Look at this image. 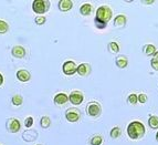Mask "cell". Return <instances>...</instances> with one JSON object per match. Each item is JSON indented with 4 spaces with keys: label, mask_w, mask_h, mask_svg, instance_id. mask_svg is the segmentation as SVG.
Returning a JSON list of instances; mask_svg holds the SVG:
<instances>
[{
    "label": "cell",
    "mask_w": 158,
    "mask_h": 145,
    "mask_svg": "<svg viewBox=\"0 0 158 145\" xmlns=\"http://www.w3.org/2000/svg\"><path fill=\"white\" fill-rule=\"evenodd\" d=\"M148 124L152 129H158V117L157 116H150L148 119Z\"/></svg>",
    "instance_id": "20"
},
{
    "label": "cell",
    "mask_w": 158,
    "mask_h": 145,
    "mask_svg": "<svg viewBox=\"0 0 158 145\" xmlns=\"http://www.w3.org/2000/svg\"><path fill=\"white\" fill-rule=\"evenodd\" d=\"M87 111V114L91 116H98L101 114V105L98 104V103H95V102H92L89 104V106H87L86 109Z\"/></svg>",
    "instance_id": "5"
},
{
    "label": "cell",
    "mask_w": 158,
    "mask_h": 145,
    "mask_svg": "<svg viewBox=\"0 0 158 145\" xmlns=\"http://www.w3.org/2000/svg\"><path fill=\"white\" fill-rule=\"evenodd\" d=\"M38 145H41V144H38Z\"/></svg>",
    "instance_id": "35"
},
{
    "label": "cell",
    "mask_w": 158,
    "mask_h": 145,
    "mask_svg": "<svg viewBox=\"0 0 158 145\" xmlns=\"http://www.w3.org/2000/svg\"><path fill=\"white\" fill-rule=\"evenodd\" d=\"M17 79L21 82H28L31 79V74H30L29 71H27L24 69H21V70H19L17 72Z\"/></svg>",
    "instance_id": "9"
},
{
    "label": "cell",
    "mask_w": 158,
    "mask_h": 145,
    "mask_svg": "<svg viewBox=\"0 0 158 145\" xmlns=\"http://www.w3.org/2000/svg\"><path fill=\"white\" fill-rule=\"evenodd\" d=\"M9 30V24L3 20H0V34L7 33Z\"/></svg>",
    "instance_id": "21"
},
{
    "label": "cell",
    "mask_w": 158,
    "mask_h": 145,
    "mask_svg": "<svg viewBox=\"0 0 158 145\" xmlns=\"http://www.w3.org/2000/svg\"><path fill=\"white\" fill-rule=\"evenodd\" d=\"M11 53H12V56L15 58L21 59L26 56V50H24V48H22L21 45H16V47L12 48Z\"/></svg>",
    "instance_id": "11"
},
{
    "label": "cell",
    "mask_w": 158,
    "mask_h": 145,
    "mask_svg": "<svg viewBox=\"0 0 158 145\" xmlns=\"http://www.w3.org/2000/svg\"><path fill=\"white\" fill-rule=\"evenodd\" d=\"M50 8L49 0H34L32 2V10L38 15H43Z\"/></svg>",
    "instance_id": "3"
},
{
    "label": "cell",
    "mask_w": 158,
    "mask_h": 145,
    "mask_svg": "<svg viewBox=\"0 0 158 145\" xmlns=\"http://www.w3.org/2000/svg\"><path fill=\"white\" fill-rule=\"evenodd\" d=\"M126 23V17L124 16V15H119V16H117L115 18V20H114V24L115 26H124V24Z\"/></svg>",
    "instance_id": "17"
},
{
    "label": "cell",
    "mask_w": 158,
    "mask_h": 145,
    "mask_svg": "<svg viewBox=\"0 0 158 145\" xmlns=\"http://www.w3.org/2000/svg\"><path fill=\"white\" fill-rule=\"evenodd\" d=\"M154 60H157L158 61V51H156L155 52V54H154Z\"/></svg>",
    "instance_id": "33"
},
{
    "label": "cell",
    "mask_w": 158,
    "mask_h": 145,
    "mask_svg": "<svg viewBox=\"0 0 158 145\" xmlns=\"http://www.w3.org/2000/svg\"><path fill=\"white\" fill-rule=\"evenodd\" d=\"M34 21H35V23H37L38 26H41V24H43L45 21H47V18H45L44 16H39L34 19Z\"/></svg>",
    "instance_id": "25"
},
{
    "label": "cell",
    "mask_w": 158,
    "mask_h": 145,
    "mask_svg": "<svg viewBox=\"0 0 158 145\" xmlns=\"http://www.w3.org/2000/svg\"><path fill=\"white\" fill-rule=\"evenodd\" d=\"M102 142H103V139L100 135H95V136L92 137V140H91V144L92 145H101Z\"/></svg>",
    "instance_id": "23"
},
{
    "label": "cell",
    "mask_w": 158,
    "mask_h": 145,
    "mask_svg": "<svg viewBox=\"0 0 158 145\" xmlns=\"http://www.w3.org/2000/svg\"><path fill=\"white\" fill-rule=\"evenodd\" d=\"M69 100L71 101L72 104L79 105V104H81V103L83 102V100H84V96H83V94H82L81 92H79V91H74V92H72L71 94H70V96H69Z\"/></svg>",
    "instance_id": "7"
},
{
    "label": "cell",
    "mask_w": 158,
    "mask_h": 145,
    "mask_svg": "<svg viewBox=\"0 0 158 145\" xmlns=\"http://www.w3.org/2000/svg\"><path fill=\"white\" fill-rule=\"evenodd\" d=\"M156 140L158 141V132H157V134H156Z\"/></svg>",
    "instance_id": "34"
},
{
    "label": "cell",
    "mask_w": 158,
    "mask_h": 145,
    "mask_svg": "<svg viewBox=\"0 0 158 145\" xmlns=\"http://www.w3.org/2000/svg\"><path fill=\"white\" fill-rule=\"evenodd\" d=\"M144 51H145V53L147 56H154L156 52V48L152 45H147L144 47Z\"/></svg>",
    "instance_id": "19"
},
{
    "label": "cell",
    "mask_w": 158,
    "mask_h": 145,
    "mask_svg": "<svg viewBox=\"0 0 158 145\" xmlns=\"http://www.w3.org/2000/svg\"><path fill=\"white\" fill-rule=\"evenodd\" d=\"M108 47H110V50H111L112 52H118L119 51V47L117 45L116 42H111Z\"/></svg>",
    "instance_id": "27"
},
{
    "label": "cell",
    "mask_w": 158,
    "mask_h": 145,
    "mask_svg": "<svg viewBox=\"0 0 158 145\" xmlns=\"http://www.w3.org/2000/svg\"><path fill=\"white\" fill-rule=\"evenodd\" d=\"M3 81H5V79H3V75L1 73H0V87L3 84Z\"/></svg>",
    "instance_id": "32"
},
{
    "label": "cell",
    "mask_w": 158,
    "mask_h": 145,
    "mask_svg": "<svg viewBox=\"0 0 158 145\" xmlns=\"http://www.w3.org/2000/svg\"><path fill=\"white\" fill-rule=\"evenodd\" d=\"M11 102H12L13 105L20 106L22 104V102H23V98H22L20 94H15L12 98H11Z\"/></svg>",
    "instance_id": "15"
},
{
    "label": "cell",
    "mask_w": 158,
    "mask_h": 145,
    "mask_svg": "<svg viewBox=\"0 0 158 145\" xmlns=\"http://www.w3.org/2000/svg\"><path fill=\"white\" fill-rule=\"evenodd\" d=\"M94 22H95V26L98 27V28H100V29H104L106 27L105 23H103V22L98 21V20H96V19H94Z\"/></svg>",
    "instance_id": "30"
},
{
    "label": "cell",
    "mask_w": 158,
    "mask_h": 145,
    "mask_svg": "<svg viewBox=\"0 0 158 145\" xmlns=\"http://www.w3.org/2000/svg\"><path fill=\"white\" fill-rule=\"evenodd\" d=\"M24 125H26V127L30 129V127H31L32 125H33V117H31V116L27 117L26 121H24Z\"/></svg>",
    "instance_id": "28"
},
{
    "label": "cell",
    "mask_w": 158,
    "mask_h": 145,
    "mask_svg": "<svg viewBox=\"0 0 158 145\" xmlns=\"http://www.w3.org/2000/svg\"><path fill=\"white\" fill-rule=\"evenodd\" d=\"M65 117L69 122H77L80 119V112L77 109H69L65 113Z\"/></svg>",
    "instance_id": "8"
},
{
    "label": "cell",
    "mask_w": 158,
    "mask_h": 145,
    "mask_svg": "<svg viewBox=\"0 0 158 145\" xmlns=\"http://www.w3.org/2000/svg\"><path fill=\"white\" fill-rule=\"evenodd\" d=\"M152 66H153L154 69H155V70H157L158 71V61L157 60H152Z\"/></svg>",
    "instance_id": "31"
},
{
    "label": "cell",
    "mask_w": 158,
    "mask_h": 145,
    "mask_svg": "<svg viewBox=\"0 0 158 145\" xmlns=\"http://www.w3.org/2000/svg\"><path fill=\"white\" fill-rule=\"evenodd\" d=\"M128 102L133 105H135L137 102H138V99H137V95L136 94H129L128 96Z\"/></svg>",
    "instance_id": "26"
},
{
    "label": "cell",
    "mask_w": 158,
    "mask_h": 145,
    "mask_svg": "<svg viewBox=\"0 0 158 145\" xmlns=\"http://www.w3.org/2000/svg\"><path fill=\"white\" fill-rule=\"evenodd\" d=\"M6 127H7V130H8V132L10 133H17L20 131V127H21V125H20V122H19V120L17 119H8L7 120V122H6Z\"/></svg>",
    "instance_id": "4"
},
{
    "label": "cell",
    "mask_w": 158,
    "mask_h": 145,
    "mask_svg": "<svg viewBox=\"0 0 158 145\" xmlns=\"http://www.w3.org/2000/svg\"><path fill=\"white\" fill-rule=\"evenodd\" d=\"M73 7V2L71 0H60L59 1V9L61 11H69Z\"/></svg>",
    "instance_id": "13"
},
{
    "label": "cell",
    "mask_w": 158,
    "mask_h": 145,
    "mask_svg": "<svg viewBox=\"0 0 158 145\" xmlns=\"http://www.w3.org/2000/svg\"><path fill=\"white\" fill-rule=\"evenodd\" d=\"M116 66H118V68L123 69L127 66V58L125 57H119V58L116 59Z\"/></svg>",
    "instance_id": "18"
},
{
    "label": "cell",
    "mask_w": 158,
    "mask_h": 145,
    "mask_svg": "<svg viewBox=\"0 0 158 145\" xmlns=\"http://www.w3.org/2000/svg\"><path fill=\"white\" fill-rule=\"evenodd\" d=\"M137 99H138V101H139L140 103H143V104L147 102V95L143 94V93H142V94H139V95H137Z\"/></svg>",
    "instance_id": "29"
},
{
    "label": "cell",
    "mask_w": 158,
    "mask_h": 145,
    "mask_svg": "<svg viewBox=\"0 0 158 145\" xmlns=\"http://www.w3.org/2000/svg\"><path fill=\"white\" fill-rule=\"evenodd\" d=\"M119 135H121V130H119V127H113L111 131V137L117 139Z\"/></svg>",
    "instance_id": "24"
},
{
    "label": "cell",
    "mask_w": 158,
    "mask_h": 145,
    "mask_svg": "<svg viewBox=\"0 0 158 145\" xmlns=\"http://www.w3.org/2000/svg\"><path fill=\"white\" fill-rule=\"evenodd\" d=\"M95 19L106 24L112 19V10L108 8L107 6H102V7H100L96 10V17H95Z\"/></svg>",
    "instance_id": "2"
},
{
    "label": "cell",
    "mask_w": 158,
    "mask_h": 145,
    "mask_svg": "<svg viewBox=\"0 0 158 145\" xmlns=\"http://www.w3.org/2000/svg\"><path fill=\"white\" fill-rule=\"evenodd\" d=\"M69 96L65 94V93H59L54 96V102L56 104H64L65 102H68Z\"/></svg>",
    "instance_id": "14"
},
{
    "label": "cell",
    "mask_w": 158,
    "mask_h": 145,
    "mask_svg": "<svg viewBox=\"0 0 158 145\" xmlns=\"http://www.w3.org/2000/svg\"><path fill=\"white\" fill-rule=\"evenodd\" d=\"M127 133L132 140H139L145 135V126L140 122L134 121L127 127Z\"/></svg>",
    "instance_id": "1"
},
{
    "label": "cell",
    "mask_w": 158,
    "mask_h": 145,
    "mask_svg": "<svg viewBox=\"0 0 158 145\" xmlns=\"http://www.w3.org/2000/svg\"><path fill=\"white\" fill-rule=\"evenodd\" d=\"M38 137V132L35 130H28L22 134V139L27 142H32Z\"/></svg>",
    "instance_id": "10"
},
{
    "label": "cell",
    "mask_w": 158,
    "mask_h": 145,
    "mask_svg": "<svg viewBox=\"0 0 158 145\" xmlns=\"http://www.w3.org/2000/svg\"><path fill=\"white\" fill-rule=\"evenodd\" d=\"M77 72L79 73V75H81V77H86V75H89L91 72V66L87 63L80 64L77 69Z\"/></svg>",
    "instance_id": "12"
},
{
    "label": "cell",
    "mask_w": 158,
    "mask_h": 145,
    "mask_svg": "<svg viewBox=\"0 0 158 145\" xmlns=\"http://www.w3.org/2000/svg\"><path fill=\"white\" fill-rule=\"evenodd\" d=\"M80 11H81V13L83 16H89V15L92 12V6L89 5V3H85V5H83L81 7Z\"/></svg>",
    "instance_id": "16"
},
{
    "label": "cell",
    "mask_w": 158,
    "mask_h": 145,
    "mask_svg": "<svg viewBox=\"0 0 158 145\" xmlns=\"http://www.w3.org/2000/svg\"><path fill=\"white\" fill-rule=\"evenodd\" d=\"M62 69H63V72L66 75H72V74L77 72V66H75L73 61H66L65 63L63 64V66H62Z\"/></svg>",
    "instance_id": "6"
},
{
    "label": "cell",
    "mask_w": 158,
    "mask_h": 145,
    "mask_svg": "<svg viewBox=\"0 0 158 145\" xmlns=\"http://www.w3.org/2000/svg\"><path fill=\"white\" fill-rule=\"evenodd\" d=\"M40 124H41V126H42L43 129H48V127L50 126L51 121L48 116H42L41 120H40Z\"/></svg>",
    "instance_id": "22"
}]
</instances>
